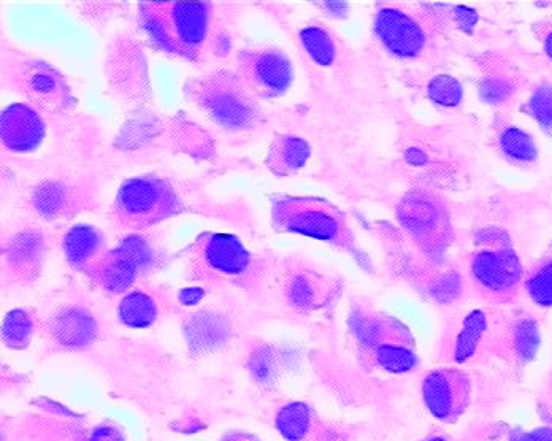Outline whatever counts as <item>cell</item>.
Listing matches in <instances>:
<instances>
[{"label": "cell", "mask_w": 552, "mask_h": 441, "mask_svg": "<svg viewBox=\"0 0 552 441\" xmlns=\"http://www.w3.org/2000/svg\"><path fill=\"white\" fill-rule=\"evenodd\" d=\"M429 96L443 107H457L464 96V89L456 78L438 75L429 83Z\"/></svg>", "instance_id": "23"}, {"label": "cell", "mask_w": 552, "mask_h": 441, "mask_svg": "<svg viewBox=\"0 0 552 441\" xmlns=\"http://www.w3.org/2000/svg\"><path fill=\"white\" fill-rule=\"evenodd\" d=\"M158 318V307L145 292H131L119 305V319L132 329H145Z\"/></svg>", "instance_id": "17"}, {"label": "cell", "mask_w": 552, "mask_h": 441, "mask_svg": "<svg viewBox=\"0 0 552 441\" xmlns=\"http://www.w3.org/2000/svg\"><path fill=\"white\" fill-rule=\"evenodd\" d=\"M303 47L308 51L311 58L315 59L322 66H329L335 59V43L329 32L321 27H307L300 34Z\"/></svg>", "instance_id": "20"}, {"label": "cell", "mask_w": 552, "mask_h": 441, "mask_svg": "<svg viewBox=\"0 0 552 441\" xmlns=\"http://www.w3.org/2000/svg\"><path fill=\"white\" fill-rule=\"evenodd\" d=\"M472 278L476 288L494 300L511 299L522 280V267L511 248L486 250L472 259Z\"/></svg>", "instance_id": "3"}, {"label": "cell", "mask_w": 552, "mask_h": 441, "mask_svg": "<svg viewBox=\"0 0 552 441\" xmlns=\"http://www.w3.org/2000/svg\"><path fill=\"white\" fill-rule=\"evenodd\" d=\"M389 323L388 337L381 338L376 343L375 356L378 365L392 373L410 372L418 357L411 348L410 335L405 332L400 324Z\"/></svg>", "instance_id": "10"}, {"label": "cell", "mask_w": 552, "mask_h": 441, "mask_svg": "<svg viewBox=\"0 0 552 441\" xmlns=\"http://www.w3.org/2000/svg\"><path fill=\"white\" fill-rule=\"evenodd\" d=\"M527 112L537 119L541 129L552 131V86L541 85L527 102Z\"/></svg>", "instance_id": "25"}, {"label": "cell", "mask_w": 552, "mask_h": 441, "mask_svg": "<svg viewBox=\"0 0 552 441\" xmlns=\"http://www.w3.org/2000/svg\"><path fill=\"white\" fill-rule=\"evenodd\" d=\"M137 262L132 250L110 254L99 267V278L104 288L112 292L129 288L137 277Z\"/></svg>", "instance_id": "14"}, {"label": "cell", "mask_w": 552, "mask_h": 441, "mask_svg": "<svg viewBox=\"0 0 552 441\" xmlns=\"http://www.w3.org/2000/svg\"><path fill=\"white\" fill-rule=\"evenodd\" d=\"M484 330H486V318H484L481 311H475L465 319L464 329L460 332L459 340H457V361H467L468 357L475 353L476 346L480 343Z\"/></svg>", "instance_id": "22"}, {"label": "cell", "mask_w": 552, "mask_h": 441, "mask_svg": "<svg viewBox=\"0 0 552 441\" xmlns=\"http://www.w3.org/2000/svg\"><path fill=\"white\" fill-rule=\"evenodd\" d=\"M427 408L443 422H456L470 403V381L459 370H435L422 383Z\"/></svg>", "instance_id": "5"}, {"label": "cell", "mask_w": 552, "mask_h": 441, "mask_svg": "<svg viewBox=\"0 0 552 441\" xmlns=\"http://www.w3.org/2000/svg\"><path fill=\"white\" fill-rule=\"evenodd\" d=\"M221 441H259L253 435L243 434V432H230Z\"/></svg>", "instance_id": "32"}, {"label": "cell", "mask_w": 552, "mask_h": 441, "mask_svg": "<svg viewBox=\"0 0 552 441\" xmlns=\"http://www.w3.org/2000/svg\"><path fill=\"white\" fill-rule=\"evenodd\" d=\"M204 296V291L200 288L183 289V291L180 292V302L183 303V305L191 307V305H196V303L204 299Z\"/></svg>", "instance_id": "30"}, {"label": "cell", "mask_w": 552, "mask_h": 441, "mask_svg": "<svg viewBox=\"0 0 552 441\" xmlns=\"http://www.w3.org/2000/svg\"><path fill=\"white\" fill-rule=\"evenodd\" d=\"M53 334L64 345L80 348L96 337V321L85 311L67 310L54 319Z\"/></svg>", "instance_id": "12"}, {"label": "cell", "mask_w": 552, "mask_h": 441, "mask_svg": "<svg viewBox=\"0 0 552 441\" xmlns=\"http://www.w3.org/2000/svg\"><path fill=\"white\" fill-rule=\"evenodd\" d=\"M375 31L384 48L397 58H416L426 45V35L419 24L395 8L380 10L376 15Z\"/></svg>", "instance_id": "8"}, {"label": "cell", "mask_w": 552, "mask_h": 441, "mask_svg": "<svg viewBox=\"0 0 552 441\" xmlns=\"http://www.w3.org/2000/svg\"><path fill=\"white\" fill-rule=\"evenodd\" d=\"M500 148L506 158L514 162H533L537 159V145L527 132L518 127H506L500 134Z\"/></svg>", "instance_id": "18"}, {"label": "cell", "mask_w": 552, "mask_h": 441, "mask_svg": "<svg viewBox=\"0 0 552 441\" xmlns=\"http://www.w3.org/2000/svg\"><path fill=\"white\" fill-rule=\"evenodd\" d=\"M526 291L541 307H552V256L533 267L526 280Z\"/></svg>", "instance_id": "19"}, {"label": "cell", "mask_w": 552, "mask_h": 441, "mask_svg": "<svg viewBox=\"0 0 552 441\" xmlns=\"http://www.w3.org/2000/svg\"><path fill=\"white\" fill-rule=\"evenodd\" d=\"M427 441H448V440H446V438L435 437V438H430V440H427Z\"/></svg>", "instance_id": "34"}, {"label": "cell", "mask_w": 552, "mask_h": 441, "mask_svg": "<svg viewBox=\"0 0 552 441\" xmlns=\"http://www.w3.org/2000/svg\"><path fill=\"white\" fill-rule=\"evenodd\" d=\"M242 72L251 88L262 96H280L292 83L289 59L280 51H254L242 58Z\"/></svg>", "instance_id": "7"}, {"label": "cell", "mask_w": 552, "mask_h": 441, "mask_svg": "<svg viewBox=\"0 0 552 441\" xmlns=\"http://www.w3.org/2000/svg\"><path fill=\"white\" fill-rule=\"evenodd\" d=\"M316 426L318 419L315 411L307 403H289L276 416V429L289 441H307L315 432Z\"/></svg>", "instance_id": "13"}, {"label": "cell", "mask_w": 552, "mask_h": 441, "mask_svg": "<svg viewBox=\"0 0 552 441\" xmlns=\"http://www.w3.org/2000/svg\"><path fill=\"white\" fill-rule=\"evenodd\" d=\"M143 24L164 50L194 58L207 37L210 7L204 2L146 4Z\"/></svg>", "instance_id": "1"}, {"label": "cell", "mask_w": 552, "mask_h": 441, "mask_svg": "<svg viewBox=\"0 0 552 441\" xmlns=\"http://www.w3.org/2000/svg\"><path fill=\"white\" fill-rule=\"evenodd\" d=\"M424 208V213H416L413 208H410V211H405L403 213V218H405V223L408 224V229L413 231L414 235H419V237L432 238L434 237L435 232L441 231V216L438 215L440 211H432V205L427 211V204H422Z\"/></svg>", "instance_id": "24"}, {"label": "cell", "mask_w": 552, "mask_h": 441, "mask_svg": "<svg viewBox=\"0 0 552 441\" xmlns=\"http://www.w3.org/2000/svg\"><path fill=\"white\" fill-rule=\"evenodd\" d=\"M88 441H124V435L118 427L102 424L92 429Z\"/></svg>", "instance_id": "29"}, {"label": "cell", "mask_w": 552, "mask_h": 441, "mask_svg": "<svg viewBox=\"0 0 552 441\" xmlns=\"http://www.w3.org/2000/svg\"><path fill=\"white\" fill-rule=\"evenodd\" d=\"M543 47H545L546 54L552 61V29L546 32L545 39H543Z\"/></svg>", "instance_id": "33"}, {"label": "cell", "mask_w": 552, "mask_h": 441, "mask_svg": "<svg viewBox=\"0 0 552 441\" xmlns=\"http://www.w3.org/2000/svg\"><path fill=\"white\" fill-rule=\"evenodd\" d=\"M511 86L503 80H491L481 86V94L489 102H500L510 96Z\"/></svg>", "instance_id": "28"}, {"label": "cell", "mask_w": 552, "mask_h": 441, "mask_svg": "<svg viewBox=\"0 0 552 441\" xmlns=\"http://www.w3.org/2000/svg\"><path fill=\"white\" fill-rule=\"evenodd\" d=\"M205 259L213 269L227 275H237L250 265V254L238 238L232 235H211L204 246Z\"/></svg>", "instance_id": "11"}, {"label": "cell", "mask_w": 552, "mask_h": 441, "mask_svg": "<svg viewBox=\"0 0 552 441\" xmlns=\"http://www.w3.org/2000/svg\"><path fill=\"white\" fill-rule=\"evenodd\" d=\"M178 210V199L169 186L154 178H135L119 191L116 213L124 224L143 227L158 223Z\"/></svg>", "instance_id": "2"}, {"label": "cell", "mask_w": 552, "mask_h": 441, "mask_svg": "<svg viewBox=\"0 0 552 441\" xmlns=\"http://www.w3.org/2000/svg\"><path fill=\"white\" fill-rule=\"evenodd\" d=\"M200 102L221 126L238 129L253 123L256 108L237 81L216 77L202 88Z\"/></svg>", "instance_id": "6"}, {"label": "cell", "mask_w": 552, "mask_h": 441, "mask_svg": "<svg viewBox=\"0 0 552 441\" xmlns=\"http://www.w3.org/2000/svg\"><path fill=\"white\" fill-rule=\"evenodd\" d=\"M516 441H552V430L548 427L533 430L529 434L521 435Z\"/></svg>", "instance_id": "31"}, {"label": "cell", "mask_w": 552, "mask_h": 441, "mask_svg": "<svg viewBox=\"0 0 552 441\" xmlns=\"http://www.w3.org/2000/svg\"><path fill=\"white\" fill-rule=\"evenodd\" d=\"M289 296L292 303H296L299 307H308L313 302V286L307 278H296L289 288Z\"/></svg>", "instance_id": "27"}, {"label": "cell", "mask_w": 552, "mask_h": 441, "mask_svg": "<svg viewBox=\"0 0 552 441\" xmlns=\"http://www.w3.org/2000/svg\"><path fill=\"white\" fill-rule=\"evenodd\" d=\"M514 343H516L519 356H532L538 345V330L535 324L530 321L519 323L516 327V334H514Z\"/></svg>", "instance_id": "26"}, {"label": "cell", "mask_w": 552, "mask_h": 441, "mask_svg": "<svg viewBox=\"0 0 552 441\" xmlns=\"http://www.w3.org/2000/svg\"><path fill=\"white\" fill-rule=\"evenodd\" d=\"M310 156V146L297 137H283L273 145L269 164L276 173H291L305 164Z\"/></svg>", "instance_id": "16"}, {"label": "cell", "mask_w": 552, "mask_h": 441, "mask_svg": "<svg viewBox=\"0 0 552 441\" xmlns=\"http://www.w3.org/2000/svg\"><path fill=\"white\" fill-rule=\"evenodd\" d=\"M278 224L289 231L332 240L342 234L343 219L335 208L316 199H289L275 207Z\"/></svg>", "instance_id": "4"}, {"label": "cell", "mask_w": 552, "mask_h": 441, "mask_svg": "<svg viewBox=\"0 0 552 441\" xmlns=\"http://www.w3.org/2000/svg\"><path fill=\"white\" fill-rule=\"evenodd\" d=\"M2 142L8 150L26 153L39 148L45 137V124L34 110L26 105H12L2 115Z\"/></svg>", "instance_id": "9"}, {"label": "cell", "mask_w": 552, "mask_h": 441, "mask_svg": "<svg viewBox=\"0 0 552 441\" xmlns=\"http://www.w3.org/2000/svg\"><path fill=\"white\" fill-rule=\"evenodd\" d=\"M5 343L10 348H23L29 343V338L34 334V321L32 316L24 310H15L5 318L4 330Z\"/></svg>", "instance_id": "21"}, {"label": "cell", "mask_w": 552, "mask_h": 441, "mask_svg": "<svg viewBox=\"0 0 552 441\" xmlns=\"http://www.w3.org/2000/svg\"><path fill=\"white\" fill-rule=\"evenodd\" d=\"M102 237L96 229L88 226L73 227L64 240L67 259L77 267L88 264L92 257L99 254L102 248Z\"/></svg>", "instance_id": "15"}]
</instances>
